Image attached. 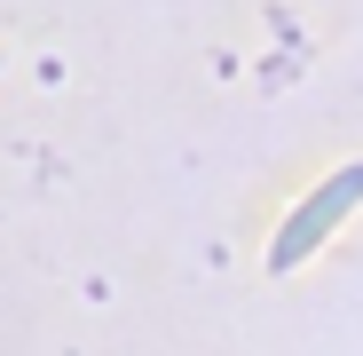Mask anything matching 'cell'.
Here are the masks:
<instances>
[{
	"instance_id": "obj_1",
	"label": "cell",
	"mask_w": 363,
	"mask_h": 356,
	"mask_svg": "<svg viewBox=\"0 0 363 356\" xmlns=\"http://www.w3.org/2000/svg\"><path fill=\"white\" fill-rule=\"evenodd\" d=\"M355 206H363V158H355V166H340V174H324V183H316L308 198H300V206L284 214L277 246H269V269H277V277H292V269L308 261V254L324 246V237H332V230H340Z\"/></svg>"
}]
</instances>
